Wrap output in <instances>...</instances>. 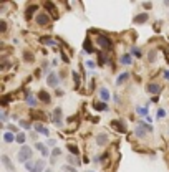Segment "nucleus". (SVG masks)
Here are the masks:
<instances>
[{
    "mask_svg": "<svg viewBox=\"0 0 169 172\" xmlns=\"http://www.w3.org/2000/svg\"><path fill=\"white\" fill-rule=\"evenodd\" d=\"M32 156H33V150H32V147H28V146H22V149L18 150V156H17V159L22 164H27V162L32 159Z\"/></svg>",
    "mask_w": 169,
    "mask_h": 172,
    "instance_id": "nucleus-1",
    "label": "nucleus"
},
{
    "mask_svg": "<svg viewBox=\"0 0 169 172\" xmlns=\"http://www.w3.org/2000/svg\"><path fill=\"white\" fill-rule=\"evenodd\" d=\"M96 45L101 48V50H108V51L113 50V42H111V38L106 36V35H98L96 36Z\"/></svg>",
    "mask_w": 169,
    "mask_h": 172,
    "instance_id": "nucleus-2",
    "label": "nucleus"
},
{
    "mask_svg": "<svg viewBox=\"0 0 169 172\" xmlns=\"http://www.w3.org/2000/svg\"><path fill=\"white\" fill-rule=\"evenodd\" d=\"M51 122H53L57 128H61L63 126V111H61V108H55L53 113H51Z\"/></svg>",
    "mask_w": 169,
    "mask_h": 172,
    "instance_id": "nucleus-3",
    "label": "nucleus"
},
{
    "mask_svg": "<svg viewBox=\"0 0 169 172\" xmlns=\"http://www.w3.org/2000/svg\"><path fill=\"white\" fill-rule=\"evenodd\" d=\"M111 126L115 131H118L119 134H126L128 133V128H126V122L123 119H113L111 121Z\"/></svg>",
    "mask_w": 169,
    "mask_h": 172,
    "instance_id": "nucleus-4",
    "label": "nucleus"
},
{
    "mask_svg": "<svg viewBox=\"0 0 169 172\" xmlns=\"http://www.w3.org/2000/svg\"><path fill=\"white\" fill-rule=\"evenodd\" d=\"M35 20H36V23H38L40 27H47L48 23H50L51 17L47 13V12H40V13L35 17Z\"/></svg>",
    "mask_w": 169,
    "mask_h": 172,
    "instance_id": "nucleus-5",
    "label": "nucleus"
},
{
    "mask_svg": "<svg viewBox=\"0 0 169 172\" xmlns=\"http://www.w3.org/2000/svg\"><path fill=\"white\" fill-rule=\"evenodd\" d=\"M60 79H61V78L57 75V73L51 71V73H48V76H47V85H48V86H51V88H57V90H58Z\"/></svg>",
    "mask_w": 169,
    "mask_h": 172,
    "instance_id": "nucleus-6",
    "label": "nucleus"
},
{
    "mask_svg": "<svg viewBox=\"0 0 169 172\" xmlns=\"http://www.w3.org/2000/svg\"><path fill=\"white\" fill-rule=\"evenodd\" d=\"M146 91H147L149 94H154V96H158V94L162 91V86L159 85V83H149V85L146 86Z\"/></svg>",
    "mask_w": 169,
    "mask_h": 172,
    "instance_id": "nucleus-7",
    "label": "nucleus"
},
{
    "mask_svg": "<svg viewBox=\"0 0 169 172\" xmlns=\"http://www.w3.org/2000/svg\"><path fill=\"white\" fill-rule=\"evenodd\" d=\"M33 129H35L36 134H42V136H48V134H50V131L43 126V122H40V121H36L35 124H33Z\"/></svg>",
    "mask_w": 169,
    "mask_h": 172,
    "instance_id": "nucleus-8",
    "label": "nucleus"
},
{
    "mask_svg": "<svg viewBox=\"0 0 169 172\" xmlns=\"http://www.w3.org/2000/svg\"><path fill=\"white\" fill-rule=\"evenodd\" d=\"M38 10H40V5H35V4H33V5H28V7H27V10H25V18H27V20H32V17H33V15H35ZM36 15H38V13H36Z\"/></svg>",
    "mask_w": 169,
    "mask_h": 172,
    "instance_id": "nucleus-9",
    "label": "nucleus"
},
{
    "mask_svg": "<svg viewBox=\"0 0 169 172\" xmlns=\"http://www.w3.org/2000/svg\"><path fill=\"white\" fill-rule=\"evenodd\" d=\"M36 98H38V101H42V103H45V104H48V103H50V99H51L50 93L45 91V90H40L38 94H36Z\"/></svg>",
    "mask_w": 169,
    "mask_h": 172,
    "instance_id": "nucleus-10",
    "label": "nucleus"
},
{
    "mask_svg": "<svg viewBox=\"0 0 169 172\" xmlns=\"http://www.w3.org/2000/svg\"><path fill=\"white\" fill-rule=\"evenodd\" d=\"M108 142H109V136H108L106 133H100V134L96 136V144H98V146L103 147V146H106Z\"/></svg>",
    "mask_w": 169,
    "mask_h": 172,
    "instance_id": "nucleus-11",
    "label": "nucleus"
},
{
    "mask_svg": "<svg viewBox=\"0 0 169 172\" xmlns=\"http://www.w3.org/2000/svg\"><path fill=\"white\" fill-rule=\"evenodd\" d=\"M147 20H149V15L144 12V13H139V15H136V17L133 18V23H136V25H143V23H146Z\"/></svg>",
    "mask_w": 169,
    "mask_h": 172,
    "instance_id": "nucleus-12",
    "label": "nucleus"
},
{
    "mask_svg": "<svg viewBox=\"0 0 169 172\" xmlns=\"http://www.w3.org/2000/svg\"><path fill=\"white\" fill-rule=\"evenodd\" d=\"M83 51H85V53H88V55H93L95 53V47L91 45L90 36H86V40H85V43H83Z\"/></svg>",
    "mask_w": 169,
    "mask_h": 172,
    "instance_id": "nucleus-13",
    "label": "nucleus"
},
{
    "mask_svg": "<svg viewBox=\"0 0 169 172\" xmlns=\"http://www.w3.org/2000/svg\"><path fill=\"white\" fill-rule=\"evenodd\" d=\"M119 63L124 64V66H130V64H133V55H131V53H124L121 58H119Z\"/></svg>",
    "mask_w": 169,
    "mask_h": 172,
    "instance_id": "nucleus-14",
    "label": "nucleus"
},
{
    "mask_svg": "<svg viewBox=\"0 0 169 172\" xmlns=\"http://www.w3.org/2000/svg\"><path fill=\"white\" fill-rule=\"evenodd\" d=\"M2 162H4V165H5V169H7V171H15V165L12 164L10 157H8L7 154H2Z\"/></svg>",
    "mask_w": 169,
    "mask_h": 172,
    "instance_id": "nucleus-15",
    "label": "nucleus"
},
{
    "mask_svg": "<svg viewBox=\"0 0 169 172\" xmlns=\"http://www.w3.org/2000/svg\"><path fill=\"white\" fill-rule=\"evenodd\" d=\"M109 98H111L109 91L106 90V86H103V88L100 90V99L103 101V103H108V101H109Z\"/></svg>",
    "mask_w": 169,
    "mask_h": 172,
    "instance_id": "nucleus-16",
    "label": "nucleus"
},
{
    "mask_svg": "<svg viewBox=\"0 0 169 172\" xmlns=\"http://www.w3.org/2000/svg\"><path fill=\"white\" fill-rule=\"evenodd\" d=\"M128 79H130V71H123L121 75H119L118 78H116V85L121 86V85H124V83L128 81Z\"/></svg>",
    "mask_w": 169,
    "mask_h": 172,
    "instance_id": "nucleus-17",
    "label": "nucleus"
},
{
    "mask_svg": "<svg viewBox=\"0 0 169 172\" xmlns=\"http://www.w3.org/2000/svg\"><path fill=\"white\" fill-rule=\"evenodd\" d=\"M35 149L40 150L43 157H48V154H50V150L47 149V146H45V144H42V142H35Z\"/></svg>",
    "mask_w": 169,
    "mask_h": 172,
    "instance_id": "nucleus-18",
    "label": "nucleus"
},
{
    "mask_svg": "<svg viewBox=\"0 0 169 172\" xmlns=\"http://www.w3.org/2000/svg\"><path fill=\"white\" fill-rule=\"evenodd\" d=\"M30 118L45 121V119H47V114H45V111H33V113H30Z\"/></svg>",
    "mask_w": 169,
    "mask_h": 172,
    "instance_id": "nucleus-19",
    "label": "nucleus"
},
{
    "mask_svg": "<svg viewBox=\"0 0 169 172\" xmlns=\"http://www.w3.org/2000/svg\"><path fill=\"white\" fill-rule=\"evenodd\" d=\"M47 169H45V161L43 159H40V161L35 162V169H33V172H45Z\"/></svg>",
    "mask_w": 169,
    "mask_h": 172,
    "instance_id": "nucleus-20",
    "label": "nucleus"
},
{
    "mask_svg": "<svg viewBox=\"0 0 169 172\" xmlns=\"http://www.w3.org/2000/svg\"><path fill=\"white\" fill-rule=\"evenodd\" d=\"M23 60H25L27 63H33V61H35V55H33L30 50H25L23 51Z\"/></svg>",
    "mask_w": 169,
    "mask_h": 172,
    "instance_id": "nucleus-21",
    "label": "nucleus"
},
{
    "mask_svg": "<svg viewBox=\"0 0 169 172\" xmlns=\"http://www.w3.org/2000/svg\"><path fill=\"white\" fill-rule=\"evenodd\" d=\"M4 141H5L7 144L13 142V141H17V134H13V133H8V131H7V133L4 134Z\"/></svg>",
    "mask_w": 169,
    "mask_h": 172,
    "instance_id": "nucleus-22",
    "label": "nucleus"
},
{
    "mask_svg": "<svg viewBox=\"0 0 169 172\" xmlns=\"http://www.w3.org/2000/svg\"><path fill=\"white\" fill-rule=\"evenodd\" d=\"M66 149L71 152V156H80V149L76 144H66Z\"/></svg>",
    "mask_w": 169,
    "mask_h": 172,
    "instance_id": "nucleus-23",
    "label": "nucleus"
},
{
    "mask_svg": "<svg viewBox=\"0 0 169 172\" xmlns=\"http://www.w3.org/2000/svg\"><path fill=\"white\" fill-rule=\"evenodd\" d=\"M147 106H149V104H146V106H138V108H136V113H138L139 116H146V118H147V113H149Z\"/></svg>",
    "mask_w": 169,
    "mask_h": 172,
    "instance_id": "nucleus-24",
    "label": "nucleus"
},
{
    "mask_svg": "<svg viewBox=\"0 0 169 172\" xmlns=\"http://www.w3.org/2000/svg\"><path fill=\"white\" fill-rule=\"evenodd\" d=\"M27 104H28L30 108H35L36 104H38V99H36L33 94H28V96H27Z\"/></svg>",
    "mask_w": 169,
    "mask_h": 172,
    "instance_id": "nucleus-25",
    "label": "nucleus"
},
{
    "mask_svg": "<svg viewBox=\"0 0 169 172\" xmlns=\"http://www.w3.org/2000/svg\"><path fill=\"white\" fill-rule=\"evenodd\" d=\"M156 58H158V51H156L154 48L147 51V61H149V63H154V61H156Z\"/></svg>",
    "mask_w": 169,
    "mask_h": 172,
    "instance_id": "nucleus-26",
    "label": "nucleus"
},
{
    "mask_svg": "<svg viewBox=\"0 0 169 172\" xmlns=\"http://www.w3.org/2000/svg\"><path fill=\"white\" fill-rule=\"evenodd\" d=\"M93 108L96 111H108V104L106 103H93Z\"/></svg>",
    "mask_w": 169,
    "mask_h": 172,
    "instance_id": "nucleus-27",
    "label": "nucleus"
},
{
    "mask_svg": "<svg viewBox=\"0 0 169 172\" xmlns=\"http://www.w3.org/2000/svg\"><path fill=\"white\" fill-rule=\"evenodd\" d=\"M5 129H7L8 133H13V134L20 133V131H18V128H17V126H13V124H7V126H5Z\"/></svg>",
    "mask_w": 169,
    "mask_h": 172,
    "instance_id": "nucleus-28",
    "label": "nucleus"
},
{
    "mask_svg": "<svg viewBox=\"0 0 169 172\" xmlns=\"http://www.w3.org/2000/svg\"><path fill=\"white\" fill-rule=\"evenodd\" d=\"M58 156H61V149H58V147H55L53 150H51V164L55 162V157H58Z\"/></svg>",
    "mask_w": 169,
    "mask_h": 172,
    "instance_id": "nucleus-29",
    "label": "nucleus"
},
{
    "mask_svg": "<svg viewBox=\"0 0 169 172\" xmlns=\"http://www.w3.org/2000/svg\"><path fill=\"white\" fill-rule=\"evenodd\" d=\"M18 124L22 126L23 129H27V131H28V129H32V124H30L28 121H25V119H20V121H18Z\"/></svg>",
    "mask_w": 169,
    "mask_h": 172,
    "instance_id": "nucleus-30",
    "label": "nucleus"
},
{
    "mask_svg": "<svg viewBox=\"0 0 169 172\" xmlns=\"http://www.w3.org/2000/svg\"><path fill=\"white\" fill-rule=\"evenodd\" d=\"M25 137H27L25 133H18V134H17V142H18V144H25V141H27Z\"/></svg>",
    "mask_w": 169,
    "mask_h": 172,
    "instance_id": "nucleus-31",
    "label": "nucleus"
},
{
    "mask_svg": "<svg viewBox=\"0 0 169 172\" xmlns=\"http://www.w3.org/2000/svg\"><path fill=\"white\" fill-rule=\"evenodd\" d=\"M71 76H73V79H75V85H76V86L81 85V78H80L78 73H76V71H71Z\"/></svg>",
    "mask_w": 169,
    "mask_h": 172,
    "instance_id": "nucleus-32",
    "label": "nucleus"
},
{
    "mask_svg": "<svg viewBox=\"0 0 169 172\" xmlns=\"http://www.w3.org/2000/svg\"><path fill=\"white\" fill-rule=\"evenodd\" d=\"M164 116H166L164 108H158V111H156V118H158V119H162Z\"/></svg>",
    "mask_w": 169,
    "mask_h": 172,
    "instance_id": "nucleus-33",
    "label": "nucleus"
},
{
    "mask_svg": "<svg viewBox=\"0 0 169 172\" xmlns=\"http://www.w3.org/2000/svg\"><path fill=\"white\" fill-rule=\"evenodd\" d=\"M131 55L136 56V58H141V50L138 47H133V48H131Z\"/></svg>",
    "mask_w": 169,
    "mask_h": 172,
    "instance_id": "nucleus-34",
    "label": "nucleus"
},
{
    "mask_svg": "<svg viewBox=\"0 0 169 172\" xmlns=\"http://www.w3.org/2000/svg\"><path fill=\"white\" fill-rule=\"evenodd\" d=\"M0 32H2V33L7 32V22H5V20H0Z\"/></svg>",
    "mask_w": 169,
    "mask_h": 172,
    "instance_id": "nucleus-35",
    "label": "nucleus"
},
{
    "mask_svg": "<svg viewBox=\"0 0 169 172\" xmlns=\"http://www.w3.org/2000/svg\"><path fill=\"white\" fill-rule=\"evenodd\" d=\"M63 171H65V172H76V169L75 167H73V165H63Z\"/></svg>",
    "mask_w": 169,
    "mask_h": 172,
    "instance_id": "nucleus-36",
    "label": "nucleus"
},
{
    "mask_svg": "<svg viewBox=\"0 0 169 172\" xmlns=\"http://www.w3.org/2000/svg\"><path fill=\"white\" fill-rule=\"evenodd\" d=\"M86 66H88L90 70H95V68H96V63H95L93 60H88V61H86Z\"/></svg>",
    "mask_w": 169,
    "mask_h": 172,
    "instance_id": "nucleus-37",
    "label": "nucleus"
},
{
    "mask_svg": "<svg viewBox=\"0 0 169 172\" xmlns=\"http://www.w3.org/2000/svg\"><path fill=\"white\" fill-rule=\"evenodd\" d=\"M143 8H144V10H151V8H153V4H151V2H144V4H143Z\"/></svg>",
    "mask_w": 169,
    "mask_h": 172,
    "instance_id": "nucleus-38",
    "label": "nucleus"
},
{
    "mask_svg": "<svg viewBox=\"0 0 169 172\" xmlns=\"http://www.w3.org/2000/svg\"><path fill=\"white\" fill-rule=\"evenodd\" d=\"M61 60L65 61V63H70V60H68V56L65 55V51H61Z\"/></svg>",
    "mask_w": 169,
    "mask_h": 172,
    "instance_id": "nucleus-39",
    "label": "nucleus"
},
{
    "mask_svg": "<svg viewBox=\"0 0 169 172\" xmlns=\"http://www.w3.org/2000/svg\"><path fill=\"white\" fill-rule=\"evenodd\" d=\"M162 76H164V79H168V81H169V70H166V71L162 73Z\"/></svg>",
    "mask_w": 169,
    "mask_h": 172,
    "instance_id": "nucleus-40",
    "label": "nucleus"
},
{
    "mask_svg": "<svg viewBox=\"0 0 169 172\" xmlns=\"http://www.w3.org/2000/svg\"><path fill=\"white\" fill-rule=\"evenodd\" d=\"M55 144H57V139H50V141H48V146H55Z\"/></svg>",
    "mask_w": 169,
    "mask_h": 172,
    "instance_id": "nucleus-41",
    "label": "nucleus"
},
{
    "mask_svg": "<svg viewBox=\"0 0 169 172\" xmlns=\"http://www.w3.org/2000/svg\"><path fill=\"white\" fill-rule=\"evenodd\" d=\"M57 94L58 96H63V90H57Z\"/></svg>",
    "mask_w": 169,
    "mask_h": 172,
    "instance_id": "nucleus-42",
    "label": "nucleus"
},
{
    "mask_svg": "<svg viewBox=\"0 0 169 172\" xmlns=\"http://www.w3.org/2000/svg\"><path fill=\"white\" fill-rule=\"evenodd\" d=\"M151 101H153V103H158V101H159V98H158V96H153V99H151Z\"/></svg>",
    "mask_w": 169,
    "mask_h": 172,
    "instance_id": "nucleus-43",
    "label": "nucleus"
},
{
    "mask_svg": "<svg viewBox=\"0 0 169 172\" xmlns=\"http://www.w3.org/2000/svg\"><path fill=\"white\" fill-rule=\"evenodd\" d=\"M45 172H51V169H47V171H45Z\"/></svg>",
    "mask_w": 169,
    "mask_h": 172,
    "instance_id": "nucleus-44",
    "label": "nucleus"
},
{
    "mask_svg": "<svg viewBox=\"0 0 169 172\" xmlns=\"http://www.w3.org/2000/svg\"><path fill=\"white\" fill-rule=\"evenodd\" d=\"M88 172H93V171H88Z\"/></svg>",
    "mask_w": 169,
    "mask_h": 172,
    "instance_id": "nucleus-45",
    "label": "nucleus"
}]
</instances>
